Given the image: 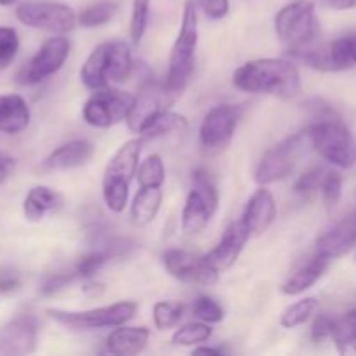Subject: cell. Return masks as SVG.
<instances>
[{
  "label": "cell",
  "instance_id": "obj_29",
  "mask_svg": "<svg viewBox=\"0 0 356 356\" xmlns=\"http://www.w3.org/2000/svg\"><path fill=\"white\" fill-rule=\"evenodd\" d=\"M138 183L141 188H162L165 183V165L160 155H149L139 163Z\"/></svg>",
  "mask_w": 356,
  "mask_h": 356
},
{
  "label": "cell",
  "instance_id": "obj_22",
  "mask_svg": "<svg viewBox=\"0 0 356 356\" xmlns=\"http://www.w3.org/2000/svg\"><path fill=\"white\" fill-rule=\"evenodd\" d=\"M30 106L19 94H2L0 96V132L19 134L30 124Z\"/></svg>",
  "mask_w": 356,
  "mask_h": 356
},
{
  "label": "cell",
  "instance_id": "obj_9",
  "mask_svg": "<svg viewBox=\"0 0 356 356\" xmlns=\"http://www.w3.org/2000/svg\"><path fill=\"white\" fill-rule=\"evenodd\" d=\"M306 145L309 143L308 132H299V134L289 136L284 141L278 143L271 149H268L261 156L259 163L256 169V181L259 184H271L277 181L285 179L296 169V163L305 153Z\"/></svg>",
  "mask_w": 356,
  "mask_h": 356
},
{
  "label": "cell",
  "instance_id": "obj_2",
  "mask_svg": "<svg viewBox=\"0 0 356 356\" xmlns=\"http://www.w3.org/2000/svg\"><path fill=\"white\" fill-rule=\"evenodd\" d=\"M197 2L186 0L183 7V21H181L179 33L174 40L169 56V68H167L163 87L174 97L179 96L188 86L191 73L195 68V52L198 42V16Z\"/></svg>",
  "mask_w": 356,
  "mask_h": 356
},
{
  "label": "cell",
  "instance_id": "obj_45",
  "mask_svg": "<svg viewBox=\"0 0 356 356\" xmlns=\"http://www.w3.org/2000/svg\"><path fill=\"white\" fill-rule=\"evenodd\" d=\"M322 3L325 7H330V9L336 10H348L356 7V0H322Z\"/></svg>",
  "mask_w": 356,
  "mask_h": 356
},
{
  "label": "cell",
  "instance_id": "obj_20",
  "mask_svg": "<svg viewBox=\"0 0 356 356\" xmlns=\"http://www.w3.org/2000/svg\"><path fill=\"white\" fill-rule=\"evenodd\" d=\"M356 245V212L337 222L334 228L323 233L316 242V254H322L327 259H336L344 256Z\"/></svg>",
  "mask_w": 356,
  "mask_h": 356
},
{
  "label": "cell",
  "instance_id": "obj_10",
  "mask_svg": "<svg viewBox=\"0 0 356 356\" xmlns=\"http://www.w3.org/2000/svg\"><path fill=\"white\" fill-rule=\"evenodd\" d=\"M134 96L118 89H104L96 90L89 99L86 101L82 110L83 120L96 129H108L111 125L120 124L122 120H127V115L131 111Z\"/></svg>",
  "mask_w": 356,
  "mask_h": 356
},
{
  "label": "cell",
  "instance_id": "obj_16",
  "mask_svg": "<svg viewBox=\"0 0 356 356\" xmlns=\"http://www.w3.org/2000/svg\"><path fill=\"white\" fill-rule=\"evenodd\" d=\"M172 99L174 96L167 92L163 83L160 86L153 80H146L139 87V92L134 96V103H132L131 111L127 115L129 131L139 134L155 115L167 110V104L172 103Z\"/></svg>",
  "mask_w": 356,
  "mask_h": 356
},
{
  "label": "cell",
  "instance_id": "obj_23",
  "mask_svg": "<svg viewBox=\"0 0 356 356\" xmlns=\"http://www.w3.org/2000/svg\"><path fill=\"white\" fill-rule=\"evenodd\" d=\"M63 207V197L49 186H35L26 193L23 202V214L28 221L38 222Z\"/></svg>",
  "mask_w": 356,
  "mask_h": 356
},
{
  "label": "cell",
  "instance_id": "obj_25",
  "mask_svg": "<svg viewBox=\"0 0 356 356\" xmlns=\"http://www.w3.org/2000/svg\"><path fill=\"white\" fill-rule=\"evenodd\" d=\"M330 259H327L322 254H315L312 259L306 264H302L284 285H282V292L285 296H299L305 291H308L309 287L316 284L320 278L323 277L325 270L329 268Z\"/></svg>",
  "mask_w": 356,
  "mask_h": 356
},
{
  "label": "cell",
  "instance_id": "obj_47",
  "mask_svg": "<svg viewBox=\"0 0 356 356\" xmlns=\"http://www.w3.org/2000/svg\"><path fill=\"white\" fill-rule=\"evenodd\" d=\"M195 353H202V355H221L222 351L221 350H214V348H197L195 350Z\"/></svg>",
  "mask_w": 356,
  "mask_h": 356
},
{
  "label": "cell",
  "instance_id": "obj_36",
  "mask_svg": "<svg viewBox=\"0 0 356 356\" xmlns=\"http://www.w3.org/2000/svg\"><path fill=\"white\" fill-rule=\"evenodd\" d=\"M193 315L197 316L200 322L205 323H219L225 318V309L209 296H200L197 301L193 302Z\"/></svg>",
  "mask_w": 356,
  "mask_h": 356
},
{
  "label": "cell",
  "instance_id": "obj_24",
  "mask_svg": "<svg viewBox=\"0 0 356 356\" xmlns=\"http://www.w3.org/2000/svg\"><path fill=\"white\" fill-rule=\"evenodd\" d=\"M149 341V330L146 327L118 325L106 339V351L111 355L127 356L138 355Z\"/></svg>",
  "mask_w": 356,
  "mask_h": 356
},
{
  "label": "cell",
  "instance_id": "obj_37",
  "mask_svg": "<svg viewBox=\"0 0 356 356\" xmlns=\"http://www.w3.org/2000/svg\"><path fill=\"white\" fill-rule=\"evenodd\" d=\"M19 51V37L10 26H0V70L7 68Z\"/></svg>",
  "mask_w": 356,
  "mask_h": 356
},
{
  "label": "cell",
  "instance_id": "obj_40",
  "mask_svg": "<svg viewBox=\"0 0 356 356\" xmlns=\"http://www.w3.org/2000/svg\"><path fill=\"white\" fill-rule=\"evenodd\" d=\"M323 176H325L323 167H313V169H309L308 172H305L298 181H296V186H294L296 193L306 195L315 191L316 188L322 186Z\"/></svg>",
  "mask_w": 356,
  "mask_h": 356
},
{
  "label": "cell",
  "instance_id": "obj_28",
  "mask_svg": "<svg viewBox=\"0 0 356 356\" xmlns=\"http://www.w3.org/2000/svg\"><path fill=\"white\" fill-rule=\"evenodd\" d=\"M332 341L341 353L356 350V308L334 320Z\"/></svg>",
  "mask_w": 356,
  "mask_h": 356
},
{
  "label": "cell",
  "instance_id": "obj_7",
  "mask_svg": "<svg viewBox=\"0 0 356 356\" xmlns=\"http://www.w3.org/2000/svg\"><path fill=\"white\" fill-rule=\"evenodd\" d=\"M219 207V193L211 174L205 169L193 172V186L188 193L181 216V228L184 235L193 236L204 232Z\"/></svg>",
  "mask_w": 356,
  "mask_h": 356
},
{
  "label": "cell",
  "instance_id": "obj_39",
  "mask_svg": "<svg viewBox=\"0 0 356 356\" xmlns=\"http://www.w3.org/2000/svg\"><path fill=\"white\" fill-rule=\"evenodd\" d=\"M75 280H76V275H75V271H73V268H70V270L56 271V273L49 275V277L45 278L44 284H42V287H40V292L44 296L58 294L59 291H63L65 287H68V285Z\"/></svg>",
  "mask_w": 356,
  "mask_h": 356
},
{
  "label": "cell",
  "instance_id": "obj_13",
  "mask_svg": "<svg viewBox=\"0 0 356 356\" xmlns=\"http://www.w3.org/2000/svg\"><path fill=\"white\" fill-rule=\"evenodd\" d=\"M294 56L309 68L318 70V72L350 70L356 66V33L337 38L323 47H312L296 52Z\"/></svg>",
  "mask_w": 356,
  "mask_h": 356
},
{
  "label": "cell",
  "instance_id": "obj_3",
  "mask_svg": "<svg viewBox=\"0 0 356 356\" xmlns=\"http://www.w3.org/2000/svg\"><path fill=\"white\" fill-rule=\"evenodd\" d=\"M132 73V54L125 42L99 44L80 68V80L92 90L110 87L113 82H124Z\"/></svg>",
  "mask_w": 356,
  "mask_h": 356
},
{
  "label": "cell",
  "instance_id": "obj_35",
  "mask_svg": "<svg viewBox=\"0 0 356 356\" xmlns=\"http://www.w3.org/2000/svg\"><path fill=\"white\" fill-rule=\"evenodd\" d=\"M149 17V0H134L132 3V16H131V38L132 44H141L143 37L148 28Z\"/></svg>",
  "mask_w": 356,
  "mask_h": 356
},
{
  "label": "cell",
  "instance_id": "obj_44",
  "mask_svg": "<svg viewBox=\"0 0 356 356\" xmlns=\"http://www.w3.org/2000/svg\"><path fill=\"white\" fill-rule=\"evenodd\" d=\"M14 167H16L14 159H10L9 155H3V153H0V184H2L3 181L9 179L10 174L14 172Z\"/></svg>",
  "mask_w": 356,
  "mask_h": 356
},
{
  "label": "cell",
  "instance_id": "obj_32",
  "mask_svg": "<svg viewBox=\"0 0 356 356\" xmlns=\"http://www.w3.org/2000/svg\"><path fill=\"white\" fill-rule=\"evenodd\" d=\"M111 259H113V257H111V254L108 252L106 249L96 247V249H92L90 252L83 254V256L73 264V271H75L76 278L87 280V278L94 277V275H96L104 264L110 263Z\"/></svg>",
  "mask_w": 356,
  "mask_h": 356
},
{
  "label": "cell",
  "instance_id": "obj_12",
  "mask_svg": "<svg viewBox=\"0 0 356 356\" xmlns=\"http://www.w3.org/2000/svg\"><path fill=\"white\" fill-rule=\"evenodd\" d=\"M70 56V42L66 37H51L42 44L37 54L17 73V82L23 86H35L44 82L63 68Z\"/></svg>",
  "mask_w": 356,
  "mask_h": 356
},
{
  "label": "cell",
  "instance_id": "obj_8",
  "mask_svg": "<svg viewBox=\"0 0 356 356\" xmlns=\"http://www.w3.org/2000/svg\"><path fill=\"white\" fill-rule=\"evenodd\" d=\"M138 305L134 301H120L103 308L86 309V312H66V309L49 308L45 315L59 325L70 330H97L108 327H118L134 318Z\"/></svg>",
  "mask_w": 356,
  "mask_h": 356
},
{
  "label": "cell",
  "instance_id": "obj_4",
  "mask_svg": "<svg viewBox=\"0 0 356 356\" xmlns=\"http://www.w3.org/2000/svg\"><path fill=\"white\" fill-rule=\"evenodd\" d=\"M145 145L143 138L129 139L115 152L103 174V200L111 212H122L127 207L129 190L138 174L139 156Z\"/></svg>",
  "mask_w": 356,
  "mask_h": 356
},
{
  "label": "cell",
  "instance_id": "obj_6",
  "mask_svg": "<svg viewBox=\"0 0 356 356\" xmlns=\"http://www.w3.org/2000/svg\"><path fill=\"white\" fill-rule=\"evenodd\" d=\"M275 31L292 54L312 49L318 35L315 6L309 0H296L282 7L275 17Z\"/></svg>",
  "mask_w": 356,
  "mask_h": 356
},
{
  "label": "cell",
  "instance_id": "obj_27",
  "mask_svg": "<svg viewBox=\"0 0 356 356\" xmlns=\"http://www.w3.org/2000/svg\"><path fill=\"white\" fill-rule=\"evenodd\" d=\"M186 118L179 113H174V111H170L169 108H167V110L155 115V117L143 127V131L139 132L138 136L145 139V141H152V139L163 138V136L174 134V132H176V134H181V132L186 131Z\"/></svg>",
  "mask_w": 356,
  "mask_h": 356
},
{
  "label": "cell",
  "instance_id": "obj_1",
  "mask_svg": "<svg viewBox=\"0 0 356 356\" xmlns=\"http://www.w3.org/2000/svg\"><path fill=\"white\" fill-rule=\"evenodd\" d=\"M233 83L243 92L271 94L291 99L301 90V75L292 61L280 58H261L240 66L233 73Z\"/></svg>",
  "mask_w": 356,
  "mask_h": 356
},
{
  "label": "cell",
  "instance_id": "obj_42",
  "mask_svg": "<svg viewBox=\"0 0 356 356\" xmlns=\"http://www.w3.org/2000/svg\"><path fill=\"white\" fill-rule=\"evenodd\" d=\"M198 9L211 19H222L229 13V0H195Z\"/></svg>",
  "mask_w": 356,
  "mask_h": 356
},
{
  "label": "cell",
  "instance_id": "obj_19",
  "mask_svg": "<svg viewBox=\"0 0 356 356\" xmlns=\"http://www.w3.org/2000/svg\"><path fill=\"white\" fill-rule=\"evenodd\" d=\"M240 219L250 232V236L263 235L277 219V204L273 193L266 188L254 191L252 197L247 200Z\"/></svg>",
  "mask_w": 356,
  "mask_h": 356
},
{
  "label": "cell",
  "instance_id": "obj_14",
  "mask_svg": "<svg viewBox=\"0 0 356 356\" xmlns=\"http://www.w3.org/2000/svg\"><path fill=\"white\" fill-rule=\"evenodd\" d=\"M242 108L235 104H218L205 113L200 124V141L211 152L226 148L236 131Z\"/></svg>",
  "mask_w": 356,
  "mask_h": 356
},
{
  "label": "cell",
  "instance_id": "obj_17",
  "mask_svg": "<svg viewBox=\"0 0 356 356\" xmlns=\"http://www.w3.org/2000/svg\"><path fill=\"white\" fill-rule=\"evenodd\" d=\"M38 325L30 315H19L0 327V356L33 353L37 348Z\"/></svg>",
  "mask_w": 356,
  "mask_h": 356
},
{
  "label": "cell",
  "instance_id": "obj_21",
  "mask_svg": "<svg viewBox=\"0 0 356 356\" xmlns=\"http://www.w3.org/2000/svg\"><path fill=\"white\" fill-rule=\"evenodd\" d=\"M94 155L92 143L86 139H75V141L65 143L58 146L54 152L49 153L42 162V169L47 172H61V170H72L89 162Z\"/></svg>",
  "mask_w": 356,
  "mask_h": 356
},
{
  "label": "cell",
  "instance_id": "obj_26",
  "mask_svg": "<svg viewBox=\"0 0 356 356\" xmlns=\"http://www.w3.org/2000/svg\"><path fill=\"white\" fill-rule=\"evenodd\" d=\"M163 191L162 188H141L136 193L134 200L131 205V219L134 226L143 228L148 226L153 219L156 218L162 205Z\"/></svg>",
  "mask_w": 356,
  "mask_h": 356
},
{
  "label": "cell",
  "instance_id": "obj_41",
  "mask_svg": "<svg viewBox=\"0 0 356 356\" xmlns=\"http://www.w3.org/2000/svg\"><path fill=\"white\" fill-rule=\"evenodd\" d=\"M21 287V273L13 266L0 264V296L13 294Z\"/></svg>",
  "mask_w": 356,
  "mask_h": 356
},
{
  "label": "cell",
  "instance_id": "obj_34",
  "mask_svg": "<svg viewBox=\"0 0 356 356\" xmlns=\"http://www.w3.org/2000/svg\"><path fill=\"white\" fill-rule=\"evenodd\" d=\"M183 318V306L179 302L160 301L153 306V322L159 330L174 329Z\"/></svg>",
  "mask_w": 356,
  "mask_h": 356
},
{
  "label": "cell",
  "instance_id": "obj_15",
  "mask_svg": "<svg viewBox=\"0 0 356 356\" xmlns=\"http://www.w3.org/2000/svg\"><path fill=\"white\" fill-rule=\"evenodd\" d=\"M160 259L167 273L183 284L212 285L218 282V271L212 270L204 257L195 256L188 250L167 249Z\"/></svg>",
  "mask_w": 356,
  "mask_h": 356
},
{
  "label": "cell",
  "instance_id": "obj_30",
  "mask_svg": "<svg viewBox=\"0 0 356 356\" xmlns=\"http://www.w3.org/2000/svg\"><path fill=\"white\" fill-rule=\"evenodd\" d=\"M318 309V301L315 298H305L289 306L280 316V325L284 329H296L308 322Z\"/></svg>",
  "mask_w": 356,
  "mask_h": 356
},
{
  "label": "cell",
  "instance_id": "obj_31",
  "mask_svg": "<svg viewBox=\"0 0 356 356\" xmlns=\"http://www.w3.org/2000/svg\"><path fill=\"white\" fill-rule=\"evenodd\" d=\"M118 10V3L113 0H103V2L92 3V6L86 7L80 13L79 23L83 28H97L106 24L108 21L113 19V16Z\"/></svg>",
  "mask_w": 356,
  "mask_h": 356
},
{
  "label": "cell",
  "instance_id": "obj_5",
  "mask_svg": "<svg viewBox=\"0 0 356 356\" xmlns=\"http://www.w3.org/2000/svg\"><path fill=\"white\" fill-rule=\"evenodd\" d=\"M313 148L332 165L350 169L356 163V141L350 129L336 117L325 115L306 129Z\"/></svg>",
  "mask_w": 356,
  "mask_h": 356
},
{
  "label": "cell",
  "instance_id": "obj_33",
  "mask_svg": "<svg viewBox=\"0 0 356 356\" xmlns=\"http://www.w3.org/2000/svg\"><path fill=\"white\" fill-rule=\"evenodd\" d=\"M212 329L209 327V323L205 322H193L186 323V325L179 327V329L174 332L172 343L177 346H195V344L205 343V341L211 339Z\"/></svg>",
  "mask_w": 356,
  "mask_h": 356
},
{
  "label": "cell",
  "instance_id": "obj_18",
  "mask_svg": "<svg viewBox=\"0 0 356 356\" xmlns=\"http://www.w3.org/2000/svg\"><path fill=\"white\" fill-rule=\"evenodd\" d=\"M249 238L250 232L247 229V226L243 225L242 219H236L225 229V235L221 236L218 245L207 256H204V259L207 261V264L212 270L222 273V271L229 270L238 261L240 254H242L243 247L249 242Z\"/></svg>",
  "mask_w": 356,
  "mask_h": 356
},
{
  "label": "cell",
  "instance_id": "obj_11",
  "mask_svg": "<svg viewBox=\"0 0 356 356\" xmlns=\"http://www.w3.org/2000/svg\"><path fill=\"white\" fill-rule=\"evenodd\" d=\"M16 17L24 26L37 30L51 31V33H68L75 28V10L66 3L59 2H26L17 6Z\"/></svg>",
  "mask_w": 356,
  "mask_h": 356
},
{
  "label": "cell",
  "instance_id": "obj_48",
  "mask_svg": "<svg viewBox=\"0 0 356 356\" xmlns=\"http://www.w3.org/2000/svg\"><path fill=\"white\" fill-rule=\"evenodd\" d=\"M16 0H0V6H13Z\"/></svg>",
  "mask_w": 356,
  "mask_h": 356
},
{
  "label": "cell",
  "instance_id": "obj_46",
  "mask_svg": "<svg viewBox=\"0 0 356 356\" xmlns=\"http://www.w3.org/2000/svg\"><path fill=\"white\" fill-rule=\"evenodd\" d=\"M104 291L103 284H89L83 287V292H87V294H92V296H97L101 294V292Z\"/></svg>",
  "mask_w": 356,
  "mask_h": 356
},
{
  "label": "cell",
  "instance_id": "obj_43",
  "mask_svg": "<svg viewBox=\"0 0 356 356\" xmlns=\"http://www.w3.org/2000/svg\"><path fill=\"white\" fill-rule=\"evenodd\" d=\"M332 330H334V318L327 315H320L318 318L313 322L312 327V337L315 343H322L323 339H329L332 337Z\"/></svg>",
  "mask_w": 356,
  "mask_h": 356
},
{
  "label": "cell",
  "instance_id": "obj_38",
  "mask_svg": "<svg viewBox=\"0 0 356 356\" xmlns=\"http://www.w3.org/2000/svg\"><path fill=\"white\" fill-rule=\"evenodd\" d=\"M322 195H323V204L325 207L334 209L336 204L339 202L341 195H343V176L336 170H330V172H325L322 179Z\"/></svg>",
  "mask_w": 356,
  "mask_h": 356
}]
</instances>
